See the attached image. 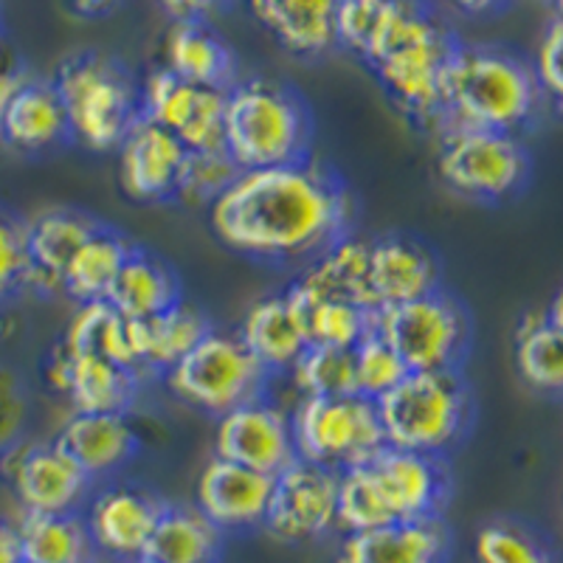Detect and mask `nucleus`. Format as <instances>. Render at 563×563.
Masks as SVG:
<instances>
[{"label":"nucleus","instance_id":"f257e3e1","mask_svg":"<svg viewBox=\"0 0 563 563\" xmlns=\"http://www.w3.org/2000/svg\"><path fill=\"white\" fill-rule=\"evenodd\" d=\"M206 214L220 245L245 260L308 265L350 234L355 200L333 169L308 158L240 173Z\"/></svg>","mask_w":563,"mask_h":563},{"label":"nucleus","instance_id":"f03ea898","mask_svg":"<svg viewBox=\"0 0 563 563\" xmlns=\"http://www.w3.org/2000/svg\"><path fill=\"white\" fill-rule=\"evenodd\" d=\"M544 104L530 63L505 48L460 43L442 74L440 115L429 130L456 124L521 135Z\"/></svg>","mask_w":563,"mask_h":563},{"label":"nucleus","instance_id":"7ed1b4c3","mask_svg":"<svg viewBox=\"0 0 563 563\" xmlns=\"http://www.w3.org/2000/svg\"><path fill=\"white\" fill-rule=\"evenodd\" d=\"M460 45L426 0H389L364 63L397 108L431 128L440 115L442 74Z\"/></svg>","mask_w":563,"mask_h":563},{"label":"nucleus","instance_id":"20e7f679","mask_svg":"<svg viewBox=\"0 0 563 563\" xmlns=\"http://www.w3.org/2000/svg\"><path fill=\"white\" fill-rule=\"evenodd\" d=\"M223 150L249 169L288 167L313 158V115L288 85L276 79H238L225 90Z\"/></svg>","mask_w":563,"mask_h":563},{"label":"nucleus","instance_id":"39448f33","mask_svg":"<svg viewBox=\"0 0 563 563\" xmlns=\"http://www.w3.org/2000/svg\"><path fill=\"white\" fill-rule=\"evenodd\" d=\"M375 409L389 449L445 460L471 431L474 395L460 369L409 372Z\"/></svg>","mask_w":563,"mask_h":563},{"label":"nucleus","instance_id":"423d86ee","mask_svg":"<svg viewBox=\"0 0 563 563\" xmlns=\"http://www.w3.org/2000/svg\"><path fill=\"white\" fill-rule=\"evenodd\" d=\"M68 119V135L85 150L110 153L139 119V88L115 59L74 54L52 79Z\"/></svg>","mask_w":563,"mask_h":563},{"label":"nucleus","instance_id":"0eeeda50","mask_svg":"<svg viewBox=\"0 0 563 563\" xmlns=\"http://www.w3.org/2000/svg\"><path fill=\"white\" fill-rule=\"evenodd\" d=\"M437 175L451 192L476 203H501L530 180L532 158L521 135L496 130L437 128Z\"/></svg>","mask_w":563,"mask_h":563},{"label":"nucleus","instance_id":"6e6552de","mask_svg":"<svg viewBox=\"0 0 563 563\" xmlns=\"http://www.w3.org/2000/svg\"><path fill=\"white\" fill-rule=\"evenodd\" d=\"M161 378L175 400L209 417H220L268 395L274 380L251 358L238 333H223L214 327Z\"/></svg>","mask_w":563,"mask_h":563},{"label":"nucleus","instance_id":"1a4fd4ad","mask_svg":"<svg viewBox=\"0 0 563 563\" xmlns=\"http://www.w3.org/2000/svg\"><path fill=\"white\" fill-rule=\"evenodd\" d=\"M372 330L400 355L409 372L460 369L474 339L462 301L442 288L406 305L375 310Z\"/></svg>","mask_w":563,"mask_h":563},{"label":"nucleus","instance_id":"9d476101","mask_svg":"<svg viewBox=\"0 0 563 563\" xmlns=\"http://www.w3.org/2000/svg\"><path fill=\"white\" fill-rule=\"evenodd\" d=\"M296 460L327 471L366 465L386 449L378 409L358 395L301 397L290 411Z\"/></svg>","mask_w":563,"mask_h":563},{"label":"nucleus","instance_id":"9b49d317","mask_svg":"<svg viewBox=\"0 0 563 563\" xmlns=\"http://www.w3.org/2000/svg\"><path fill=\"white\" fill-rule=\"evenodd\" d=\"M0 476L12 487L23 512L65 516L82 512L97 482L70 460L57 440H18L0 451Z\"/></svg>","mask_w":563,"mask_h":563},{"label":"nucleus","instance_id":"f8f14e48","mask_svg":"<svg viewBox=\"0 0 563 563\" xmlns=\"http://www.w3.org/2000/svg\"><path fill=\"white\" fill-rule=\"evenodd\" d=\"M139 115L173 133L186 153L223 150L225 90L198 88L155 68L139 88Z\"/></svg>","mask_w":563,"mask_h":563},{"label":"nucleus","instance_id":"ddd939ff","mask_svg":"<svg viewBox=\"0 0 563 563\" xmlns=\"http://www.w3.org/2000/svg\"><path fill=\"white\" fill-rule=\"evenodd\" d=\"M339 474L305 460H294L274 476V493L263 530L285 544H301L335 530Z\"/></svg>","mask_w":563,"mask_h":563},{"label":"nucleus","instance_id":"4468645a","mask_svg":"<svg viewBox=\"0 0 563 563\" xmlns=\"http://www.w3.org/2000/svg\"><path fill=\"white\" fill-rule=\"evenodd\" d=\"M164 501L153 490L130 482H99L82 507L90 544L110 561H141Z\"/></svg>","mask_w":563,"mask_h":563},{"label":"nucleus","instance_id":"2eb2a0df","mask_svg":"<svg viewBox=\"0 0 563 563\" xmlns=\"http://www.w3.org/2000/svg\"><path fill=\"white\" fill-rule=\"evenodd\" d=\"M214 456L256 474H282L296 460L290 411L263 395L214 417Z\"/></svg>","mask_w":563,"mask_h":563},{"label":"nucleus","instance_id":"dca6fc26","mask_svg":"<svg viewBox=\"0 0 563 563\" xmlns=\"http://www.w3.org/2000/svg\"><path fill=\"white\" fill-rule=\"evenodd\" d=\"M369 467L391 521L440 519L442 507L451 496V474L445 460L386 445L369 462Z\"/></svg>","mask_w":563,"mask_h":563},{"label":"nucleus","instance_id":"f3484780","mask_svg":"<svg viewBox=\"0 0 563 563\" xmlns=\"http://www.w3.org/2000/svg\"><path fill=\"white\" fill-rule=\"evenodd\" d=\"M102 223L79 209H43L32 220H23L29 268L23 276V294L37 299H57L63 294V271L79 245Z\"/></svg>","mask_w":563,"mask_h":563},{"label":"nucleus","instance_id":"a211bd4d","mask_svg":"<svg viewBox=\"0 0 563 563\" xmlns=\"http://www.w3.org/2000/svg\"><path fill=\"white\" fill-rule=\"evenodd\" d=\"M274 493V476L211 456L195 485V507L220 532H243L263 527Z\"/></svg>","mask_w":563,"mask_h":563},{"label":"nucleus","instance_id":"6ab92c4d","mask_svg":"<svg viewBox=\"0 0 563 563\" xmlns=\"http://www.w3.org/2000/svg\"><path fill=\"white\" fill-rule=\"evenodd\" d=\"M119 186L135 203L173 200L186 150L173 133L147 119H135L119 141Z\"/></svg>","mask_w":563,"mask_h":563},{"label":"nucleus","instance_id":"aec40b11","mask_svg":"<svg viewBox=\"0 0 563 563\" xmlns=\"http://www.w3.org/2000/svg\"><path fill=\"white\" fill-rule=\"evenodd\" d=\"M440 288V263L429 245L409 234H384L369 240L372 308H395Z\"/></svg>","mask_w":563,"mask_h":563},{"label":"nucleus","instance_id":"412c9836","mask_svg":"<svg viewBox=\"0 0 563 563\" xmlns=\"http://www.w3.org/2000/svg\"><path fill=\"white\" fill-rule=\"evenodd\" d=\"M57 445L90 479L110 482L139 454V431L130 415H74L57 434Z\"/></svg>","mask_w":563,"mask_h":563},{"label":"nucleus","instance_id":"4be33fe9","mask_svg":"<svg viewBox=\"0 0 563 563\" xmlns=\"http://www.w3.org/2000/svg\"><path fill=\"white\" fill-rule=\"evenodd\" d=\"M68 119L57 97V88L45 79L20 77L9 93L0 119V144L23 155H40L65 144Z\"/></svg>","mask_w":563,"mask_h":563},{"label":"nucleus","instance_id":"5701e85b","mask_svg":"<svg viewBox=\"0 0 563 563\" xmlns=\"http://www.w3.org/2000/svg\"><path fill=\"white\" fill-rule=\"evenodd\" d=\"M451 552L449 527L442 519L391 521L378 530L344 536L346 563H445Z\"/></svg>","mask_w":563,"mask_h":563},{"label":"nucleus","instance_id":"b1692460","mask_svg":"<svg viewBox=\"0 0 563 563\" xmlns=\"http://www.w3.org/2000/svg\"><path fill=\"white\" fill-rule=\"evenodd\" d=\"M254 20L285 52L321 57L335 48L339 0H245Z\"/></svg>","mask_w":563,"mask_h":563},{"label":"nucleus","instance_id":"393cba45","mask_svg":"<svg viewBox=\"0 0 563 563\" xmlns=\"http://www.w3.org/2000/svg\"><path fill=\"white\" fill-rule=\"evenodd\" d=\"M164 68L198 88L229 90L238 82L234 54L206 20H175L164 37Z\"/></svg>","mask_w":563,"mask_h":563},{"label":"nucleus","instance_id":"a878e982","mask_svg":"<svg viewBox=\"0 0 563 563\" xmlns=\"http://www.w3.org/2000/svg\"><path fill=\"white\" fill-rule=\"evenodd\" d=\"M238 339L271 378L288 375L296 358L308 350L305 324L282 294L265 296L251 305L238 330Z\"/></svg>","mask_w":563,"mask_h":563},{"label":"nucleus","instance_id":"bb28decb","mask_svg":"<svg viewBox=\"0 0 563 563\" xmlns=\"http://www.w3.org/2000/svg\"><path fill=\"white\" fill-rule=\"evenodd\" d=\"M104 301L124 319H153L178 305L180 282L158 254L133 245Z\"/></svg>","mask_w":563,"mask_h":563},{"label":"nucleus","instance_id":"cd10ccee","mask_svg":"<svg viewBox=\"0 0 563 563\" xmlns=\"http://www.w3.org/2000/svg\"><path fill=\"white\" fill-rule=\"evenodd\" d=\"M296 279L316 296L346 299L375 313L369 296V240L352 231L335 240L333 245H327L308 265H301Z\"/></svg>","mask_w":563,"mask_h":563},{"label":"nucleus","instance_id":"c85d7f7f","mask_svg":"<svg viewBox=\"0 0 563 563\" xmlns=\"http://www.w3.org/2000/svg\"><path fill=\"white\" fill-rule=\"evenodd\" d=\"M516 369L530 389L558 395L563 386V313L561 296L538 308L516 330Z\"/></svg>","mask_w":563,"mask_h":563},{"label":"nucleus","instance_id":"c756f323","mask_svg":"<svg viewBox=\"0 0 563 563\" xmlns=\"http://www.w3.org/2000/svg\"><path fill=\"white\" fill-rule=\"evenodd\" d=\"M141 375L102 355H70L65 400L82 415H130L139 397Z\"/></svg>","mask_w":563,"mask_h":563},{"label":"nucleus","instance_id":"7c9ffc66","mask_svg":"<svg viewBox=\"0 0 563 563\" xmlns=\"http://www.w3.org/2000/svg\"><path fill=\"white\" fill-rule=\"evenodd\" d=\"M211 330L203 310L180 299L153 319H135V346H139L141 372H164L178 364L186 352Z\"/></svg>","mask_w":563,"mask_h":563},{"label":"nucleus","instance_id":"2f4dec72","mask_svg":"<svg viewBox=\"0 0 563 563\" xmlns=\"http://www.w3.org/2000/svg\"><path fill=\"white\" fill-rule=\"evenodd\" d=\"M285 299L296 316L305 324L308 344L335 346V350H352L364 335L372 333V313L358 308L346 299H327L316 296L313 290L305 288L299 279H294L285 288Z\"/></svg>","mask_w":563,"mask_h":563},{"label":"nucleus","instance_id":"473e14b6","mask_svg":"<svg viewBox=\"0 0 563 563\" xmlns=\"http://www.w3.org/2000/svg\"><path fill=\"white\" fill-rule=\"evenodd\" d=\"M223 532L198 507L164 505L153 536L141 552L144 563H203L218 558Z\"/></svg>","mask_w":563,"mask_h":563},{"label":"nucleus","instance_id":"72a5a7b5","mask_svg":"<svg viewBox=\"0 0 563 563\" xmlns=\"http://www.w3.org/2000/svg\"><path fill=\"white\" fill-rule=\"evenodd\" d=\"M20 558L29 563H88L97 550L90 544L82 512L45 516V512H23L14 525Z\"/></svg>","mask_w":563,"mask_h":563},{"label":"nucleus","instance_id":"f704fd0d","mask_svg":"<svg viewBox=\"0 0 563 563\" xmlns=\"http://www.w3.org/2000/svg\"><path fill=\"white\" fill-rule=\"evenodd\" d=\"M130 249L133 245L119 231L99 225L65 265L63 294L77 305L108 299L113 279L119 276V268L128 260Z\"/></svg>","mask_w":563,"mask_h":563},{"label":"nucleus","instance_id":"c9c22d12","mask_svg":"<svg viewBox=\"0 0 563 563\" xmlns=\"http://www.w3.org/2000/svg\"><path fill=\"white\" fill-rule=\"evenodd\" d=\"M59 346L70 355H102V358L135 372L128 333H124V319L104 299L77 305Z\"/></svg>","mask_w":563,"mask_h":563},{"label":"nucleus","instance_id":"e433bc0d","mask_svg":"<svg viewBox=\"0 0 563 563\" xmlns=\"http://www.w3.org/2000/svg\"><path fill=\"white\" fill-rule=\"evenodd\" d=\"M386 525H391V516L378 490V482L372 476L369 462L341 471L339 496H335V530L344 536H358V532L378 530Z\"/></svg>","mask_w":563,"mask_h":563},{"label":"nucleus","instance_id":"4c0bfd02","mask_svg":"<svg viewBox=\"0 0 563 563\" xmlns=\"http://www.w3.org/2000/svg\"><path fill=\"white\" fill-rule=\"evenodd\" d=\"M288 380L301 397H344L355 395L352 378V352L335 346L308 344L296 364L288 369Z\"/></svg>","mask_w":563,"mask_h":563},{"label":"nucleus","instance_id":"58836bf2","mask_svg":"<svg viewBox=\"0 0 563 563\" xmlns=\"http://www.w3.org/2000/svg\"><path fill=\"white\" fill-rule=\"evenodd\" d=\"M240 175L238 164L225 150H206V153H186L180 164L178 184H175V203L186 209H211V203L234 184Z\"/></svg>","mask_w":563,"mask_h":563},{"label":"nucleus","instance_id":"ea45409f","mask_svg":"<svg viewBox=\"0 0 563 563\" xmlns=\"http://www.w3.org/2000/svg\"><path fill=\"white\" fill-rule=\"evenodd\" d=\"M352 378H355V395L366 400H380L386 391L395 389L409 375L406 364L395 350L380 339L375 330L352 346Z\"/></svg>","mask_w":563,"mask_h":563},{"label":"nucleus","instance_id":"a19ab883","mask_svg":"<svg viewBox=\"0 0 563 563\" xmlns=\"http://www.w3.org/2000/svg\"><path fill=\"white\" fill-rule=\"evenodd\" d=\"M474 555L476 563H552L544 541L516 521H490L482 527Z\"/></svg>","mask_w":563,"mask_h":563},{"label":"nucleus","instance_id":"79ce46f5","mask_svg":"<svg viewBox=\"0 0 563 563\" xmlns=\"http://www.w3.org/2000/svg\"><path fill=\"white\" fill-rule=\"evenodd\" d=\"M389 0H339L335 9V45L364 57L366 45L378 32Z\"/></svg>","mask_w":563,"mask_h":563},{"label":"nucleus","instance_id":"37998d69","mask_svg":"<svg viewBox=\"0 0 563 563\" xmlns=\"http://www.w3.org/2000/svg\"><path fill=\"white\" fill-rule=\"evenodd\" d=\"M29 268L23 220L0 206V305L23 296V276Z\"/></svg>","mask_w":563,"mask_h":563},{"label":"nucleus","instance_id":"c03bdc74","mask_svg":"<svg viewBox=\"0 0 563 563\" xmlns=\"http://www.w3.org/2000/svg\"><path fill=\"white\" fill-rule=\"evenodd\" d=\"M561 48H563V23L561 18H552L547 23V29L541 32L536 52V65L532 68V77H536L538 88H541V97L544 102L558 104L563 93V74H561Z\"/></svg>","mask_w":563,"mask_h":563},{"label":"nucleus","instance_id":"a18cd8bd","mask_svg":"<svg viewBox=\"0 0 563 563\" xmlns=\"http://www.w3.org/2000/svg\"><path fill=\"white\" fill-rule=\"evenodd\" d=\"M29 420V397L26 386L12 369L0 366V451L23 440Z\"/></svg>","mask_w":563,"mask_h":563},{"label":"nucleus","instance_id":"49530a36","mask_svg":"<svg viewBox=\"0 0 563 563\" xmlns=\"http://www.w3.org/2000/svg\"><path fill=\"white\" fill-rule=\"evenodd\" d=\"M164 12L173 14L175 20H206L223 7H229L231 0H155Z\"/></svg>","mask_w":563,"mask_h":563},{"label":"nucleus","instance_id":"de8ad7c7","mask_svg":"<svg viewBox=\"0 0 563 563\" xmlns=\"http://www.w3.org/2000/svg\"><path fill=\"white\" fill-rule=\"evenodd\" d=\"M43 380L48 384V389L57 391V395L65 397L68 391V380H70V352H65L63 346H54L48 352V358L43 364Z\"/></svg>","mask_w":563,"mask_h":563},{"label":"nucleus","instance_id":"09e8293b","mask_svg":"<svg viewBox=\"0 0 563 563\" xmlns=\"http://www.w3.org/2000/svg\"><path fill=\"white\" fill-rule=\"evenodd\" d=\"M68 3V9L74 14H79V18H108V14L119 12V9L128 3V0H65Z\"/></svg>","mask_w":563,"mask_h":563},{"label":"nucleus","instance_id":"8fccbe9b","mask_svg":"<svg viewBox=\"0 0 563 563\" xmlns=\"http://www.w3.org/2000/svg\"><path fill=\"white\" fill-rule=\"evenodd\" d=\"M454 12H462V14H471V18H476V14H490V12H499L501 7H507L510 0H445Z\"/></svg>","mask_w":563,"mask_h":563},{"label":"nucleus","instance_id":"3c124183","mask_svg":"<svg viewBox=\"0 0 563 563\" xmlns=\"http://www.w3.org/2000/svg\"><path fill=\"white\" fill-rule=\"evenodd\" d=\"M20 561V547H18V532L14 525L0 521V563H18Z\"/></svg>","mask_w":563,"mask_h":563},{"label":"nucleus","instance_id":"603ef678","mask_svg":"<svg viewBox=\"0 0 563 563\" xmlns=\"http://www.w3.org/2000/svg\"><path fill=\"white\" fill-rule=\"evenodd\" d=\"M20 77H23V70H9V74H3V77H0V119H3L7 99H9V93L14 90V85L20 82Z\"/></svg>","mask_w":563,"mask_h":563},{"label":"nucleus","instance_id":"864d4df0","mask_svg":"<svg viewBox=\"0 0 563 563\" xmlns=\"http://www.w3.org/2000/svg\"><path fill=\"white\" fill-rule=\"evenodd\" d=\"M9 70H20V68L14 65V59L9 57L7 45H3V40H0V77H3V74H9Z\"/></svg>","mask_w":563,"mask_h":563},{"label":"nucleus","instance_id":"5fc2aeb1","mask_svg":"<svg viewBox=\"0 0 563 563\" xmlns=\"http://www.w3.org/2000/svg\"><path fill=\"white\" fill-rule=\"evenodd\" d=\"M110 563H144V561H110Z\"/></svg>","mask_w":563,"mask_h":563},{"label":"nucleus","instance_id":"6e6d98bb","mask_svg":"<svg viewBox=\"0 0 563 563\" xmlns=\"http://www.w3.org/2000/svg\"><path fill=\"white\" fill-rule=\"evenodd\" d=\"M203 563H220V561H218V558H211V561H203Z\"/></svg>","mask_w":563,"mask_h":563},{"label":"nucleus","instance_id":"4d7b16f0","mask_svg":"<svg viewBox=\"0 0 563 563\" xmlns=\"http://www.w3.org/2000/svg\"><path fill=\"white\" fill-rule=\"evenodd\" d=\"M335 563H346V561H344V558H341V555H339V558H335Z\"/></svg>","mask_w":563,"mask_h":563},{"label":"nucleus","instance_id":"13d9d810","mask_svg":"<svg viewBox=\"0 0 563 563\" xmlns=\"http://www.w3.org/2000/svg\"><path fill=\"white\" fill-rule=\"evenodd\" d=\"M88 563H99V561H97V558H93V561H88Z\"/></svg>","mask_w":563,"mask_h":563},{"label":"nucleus","instance_id":"bf43d9fd","mask_svg":"<svg viewBox=\"0 0 563 563\" xmlns=\"http://www.w3.org/2000/svg\"><path fill=\"white\" fill-rule=\"evenodd\" d=\"M18 563H29V561H23V558H20V561Z\"/></svg>","mask_w":563,"mask_h":563},{"label":"nucleus","instance_id":"052dcab7","mask_svg":"<svg viewBox=\"0 0 563 563\" xmlns=\"http://www.w3.org/2000/svg\"><path fill=\"white\" fill-rule=\"evenodd\" d=\"M552 3H555V0H552Z\"/></svg>","mask_w":563,"mask_h":563}]
</instances>
